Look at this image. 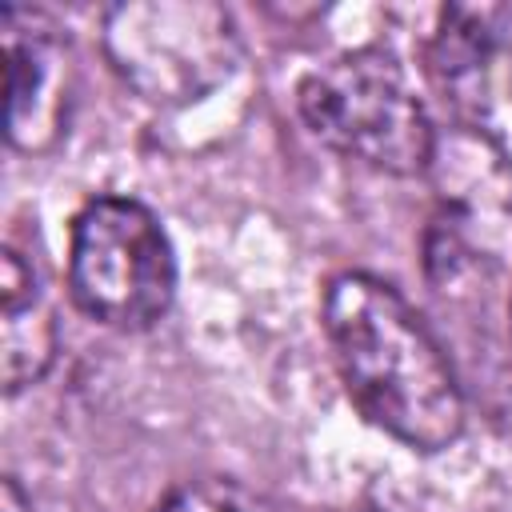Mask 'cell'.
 Masks as SVG:
<instances>
[{
  "instance_id": "1",
  "label": "cell",
  "mask_w": 512,
  "mask_h": 512,
  "mask_svg": "<svg viewBox=\"0 0 512 512\" xmlns=\"http://www.w3.org/2000/svg\"><path fill=\"white\" fill-rule=\"evenodd\" d=\"M324 332L344 392L368 424L420 452H440L464 432L460 380L388 280L340 272L324 292Z\"/></svg>"
},
{
  "instance_id": "2",
  "label": "cell",
  "mask_w": 512,
  "mask_h": 512,
  "mask_svg": "<svg viewBox=\"0 0 512 512\" xmlns=\"http://www.w3.org/2000/svg\"><path fill=\"white\" fill-rule=\"evenodd\" d=\"M296 104L320 144L364 168L416 176L436 156L428 108L384 48L332 56L300 80Z\"/></svg>"
},
{
  "instance_id": "3",
  "label": "cell",
  "mask_w": 512,
  "mask_h": 512,
  "mask_svg": "<svg viewBox=\"0 0 512 512\" xmlns=\"http://www.w3.org/2000/svg\"><path fill=\"white\" fill-rule=\"evenodd\" d=\"M104 52L136 96L184 108L236 72L240 32L212 0H132L104 12Z\"/></svg>"
},
{
  "instance_id": "4",
  "label": "cell",
  "mask_w": 512,
  "mask_h": 512,
  "mask_svg": "<svg viewBox=\"0 0 512 512\" xmlns=\"http://www.w3.org/2000/svg\"><path fill=\"white\" fill-rule=\"evenodd\" d=\"M76 304L120 332L152 328L176 296V256L164 224L132 196H96L80 208L68 248Z\"/></svg>"
},
{
  "instance_id": "5",
  "label": "cell",
  "mask_w": 512,
  "mask_h": 512,
  "mask_svg": "<svg viewBox=\"0 0 512 512\" xmlns=\"http://www.w3.org/2000/svg\"><path fill=\"white\" fill-rule=\"evenodd\" d=\"M4 44V132L16 152H48L68 128L76 52L68 32L32 4L0 8Z\"/></svg>"
},
{
  "instance_id": "6",
  "label": "cell",
  "mask_w": 512,
  "mask_h": 512,
  "mask_svg": "<svg viewBox=\"0 0 512 512\" xmlns=\"http://www.w3.org/2000/svg\"><path fill=\"white\" fill-rule=\"evenodd\" d=\"M60 348V324L52 308V292L36 256L16 244L0 252V372L4 392L44 380Z\"/></svg>"
},
{
  "instance_id": "7",
  "label": "cell",
  "mask_w": 512,
  "mask_h": 512,
  "mask_svg": "<svg viewBox=\"0 0 512 512\" xmlns=\"http://www.w3.org/2000/svg\"><path fill=\"white\" fill-rule=\"evenodd\" d=\"M492 24L484 8H444L432 40V72L448 92H484Z\"/></svg>"
},
{
  "instance_id": "8",
  "label": "cell",
  "mask_w": 512,
  "mask_h": 512,
  "mask_svg": "<svg viewBox=\"0 0 512 512\" xmlns=\"http://www.w3.org/2000/svg\"><path fill=\"white\" fill-rule=\"evenodd\" d=\"M152 512H276V508L236 480L204 476V480H188L172 488Z\"/></svg>"
},
{
  "instance_id": "9",
  "label": "cell",
  "mask_w": 512,
  "mask_h": 512,
  "mask_svg": "<svg viewBox=\"0 0 512 512\" xmlns=\"http://www.w3.org/2000/svg\"><path fill=\"white\" fill-rule=\"evenodd\" d=\"M0 512H32V504L20 492L16 476H4V484H0Z\"/></svg>"
},
{
  "instance_id": "10",
  "label": "cell",
  "mask_w": 512,
  "mask_h": 512,
  "mask_svg": "<svg viewBox=\"0 0 512 512\" xmlns=\"http://www.w3.org/2000/svg\"><path fill=\"white\" fill-rule=\"evenodd\" d=\"M364 512H376V508H364Z\"/></svg>"
}]
</instances>
